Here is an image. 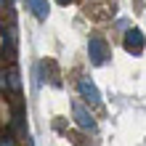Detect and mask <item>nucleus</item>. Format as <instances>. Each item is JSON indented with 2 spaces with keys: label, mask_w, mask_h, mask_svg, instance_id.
I'll list each match as a JSON object with an SVG mask.
<instances>
[{
  "label": "nucleus",
  "mask_w": 146,
  "mask_h": 146,
  "mask_svg": "<svg viewBox=\"0 0 146 146\" xmlns=\"http://www.w3.org/2000/svg\"><path fill=\"white\" fill-rule=\"evenodd\" d=\"M0 5H3V0H0Z\"/></svg>",
  "instance_id": "obj_9"
},
{
  "label": "nucleus",
  "mask_w": 146,
  "mask_h": 146,
  "mask_svg": "<svg viewBox=\"0 0 146 146\" xmlns=\"http://www.w3.org/2000/svg\"><path fill=\"white\" fill-rule=\"evenodd\" d=\"M77 90H80V96H82L85 101H88V104H98V101H101V93H98V88H96V85H93V82L88 80V77H82V80H80Z\"/></svg>",
  "instance_id": "obj_4"
},
{
  "label": "nucleus",
  "mask_w": 146,
  "mask_h": 146,
  "mask_svg": "<svg viewBox=\"0 0 146 146\" xmlns=\"http://www.w3.org/2000/svg\"><path fill=\"white\" fill-rule=\"evenodd\" d=\"M88 58L93 66H104L109 58V45L104 37H90L88 40Z\"/></svg>",
  "instance_id": "obj_1"
},
{
  "label": "nucleus",
  "mask_w": 146,
  "mask_h": 146,
  "mask_svg": "<svg viewBox=\"0 0 146 146\" xmlns=\"http://www.w3.org/2000/svg\"><path fill=\"white\" fill-rule=\"evenodd\" d=\"M58 3H61V5H66V3H69V0H58Z\"/></svg>",
  "instance_id": "obj_8"
},
{
  "label": "nucleus",
  "mask_w": 146,
  "mask_h": 146,
  "mask_svg": "<svg viewBox=\"0 0 146 146\" xmlns=\"http://www.w3.org/2000/svg\"><path fill=\"white\" fill-rule=\"evenodd\" d=\"M72 111H74V119H77V125H80L82 130H93V127H96V119H93V114L80 104V101H74V104H72Z\"/></svg>",
  "instance_id": "obj_3"
},
{
  "label": "nucleus",
  "mask_w": 146,
  "mask_h": 146,
  "mask_svg": "<svg viewBox=\"0 0 146 146\" xmlns=\"http://www.w3.org/2000/svg\"><path fill=\"white\" fill-rule=\"evenodd\" d=\"M37 69H40V72H45V74H50V77H48L50 85H56V88L61 85V80H58V69H56V61H42Z\"/></svg>",
  "instance_id": "obj_6"
},
{
  "label": "nucleus",
  "mask_w": 146,
  "mask_h": 146,
  "mask_svg": "<svg viewBox=\"0 0 146 146\" xmlns=\"http://www.w3.org/2000/svg\"><path fill=\"white\" fill-rule=\"evenodd\" d=\"M122 45L127 53H133V56H141L143 53V45H146V40H143V32L138 27H133V29H127L125 32V40H122Z\"/></svg>",
  "instance_id": "obj_2"
},
{
  "label": "nucleus",
  "mask_w": 146,
  "mask_h": 146,
  "mask_svg": "<svg viewBox=\"0 0 146 146\" xmlns=\"http://www.w3.org/2000/svg\"><path fill=\"white\" fill-rule=\"evenodd\" d=\"M27 8L35 13V19H40V21H45V19H48V13H50L48 0H27Z\"/></svg>",
  "instance_id": "obj_5"
},
{
  "label": "nucleus",
  "mask_w": 146,
  "mask_h": 146,
  "mask_svg": "<svg viewBox=\"0 0 146 146\" xmlns=\"http://www.w3.org/2000/svg\"><path fill=\"white\" fill-rule=\"evenodd\" d=\"M5 82H8V77H5V72L0 69V88H5Z\"/></svg>",
  "instance_id": "obj_7"
}]
</instances>
